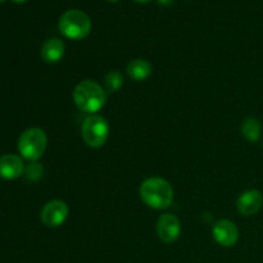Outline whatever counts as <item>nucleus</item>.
I'll use <instances>...</instances> for the list:
<instances>
[{
  "instance_id": "1",
  "label": "nucleus",
  "mask_w": 263,
  "mask_h": 263,
  "mask_svg": "<svg viewBox=\"0 0 263 263\" xmlns=\"http://www.w3.org/2000/svg\"><path fill=\"white\" fill-rule=\"evenodd\" d=\"M140 198L148 207L164 210L174 200V189L167 180L162 177H151L140 185Z\"/></svg>"
},
{
  "instance_id": "2",
  "label": "nucleus",
  "mask_w": 263,
  "mask_h": 263,
  "mask_svg": "<svg viewBox=\"0 0 263 263\" xmlns=\"http://www.w3.org/2000/svg\"><path fill=\"white\" fill-rule=\"evenodd\" d=\"M73 100L82 112L95 113L104 107L107 102V92L98 82L85 80L74 87Z\"/></svg>"
},
{
  "instance_id": "3",
  "label": "nucleus",
  "mask_w": 263,
  "mask_h": 263,
  "mask_svg": "<svg viewBox=\"0 0 263 263\" xmlns=\"http://www.w3.org/2000/svg\"><path fill=\"white\" fill-rule=\"evenodd\" d=\"M59 31L71 40H82L91 31V20L85 12L79 9L67 10L59 18Z\"/></svg>"
},
{
  "instance_id": "4",
  "label": "nucleus",
  "mask_w": 263,
  "mask_h": 263,
  "mask_svg": "<svg viewBox=\"0 0 263 263\" xmlns=\"http://www.w3.org/2000/svg\"><path fill=\"white\" fill-rule=\"evenodd\" d=\"M48 146V136L43 128L31 127L23 131L18 139V151L23 158L36 162L43 157Z\"/></svg>"
},
{
  "instance_id": "5",
  "label": "nucleus",
  "mask_w": 263,
  "mask_h": 263,
  "mask_svg": "<svg viewBox=\"0 0 263 263\" xmlns=\"http://www.w3.org/2000/svg\"><path fill=\"white\" fill-rule=\"evenodd\" d=\"M81 135L86 145L91 148H100L109 138V125L104 117L92 115L82 123Z\"/></svg>"
},
{
  "instance_id": "6",
  "label": "nucleus",
  "mask_w": 263,
  "mask_h": 263,
  "mask_svg": "<svg viewBox=\"0 0 263 263\" xmlns=\"http://www.w3.org/2000/svg\"><path fill=\"white\" fill-rule=\"evenodd\" d=\"M69 208L63 200H51L44 205L41 211V221L46 228H59L66 222L68 217Z\"/></svg>"
},
{
  "instance_id": "7",
  "label": "nucleus",
  "mask_w": 263,
  "mask_h": 263,
  "mask_svg": "<svg viewBox=\"0 0 263 263\" xmlns=\"http://www.w3.org/2000/svg\"><path fill=\"white\" fill-rule=\"evenodd\" d=\"M157 234L163 243H174L181 234V223L174 213H164L157 222Z\"/></svg>"
},
{
  "instance_id": "8",
  "label": "nucleus",
  "mask_w": 263,
  "mask_h": 263,
  "mask_svg": "<svg viewBox=\"0 0 263 263\" xmlns=\"http://www.w3.org/2000/svg\"><path fill=\"white\" fill-rule=\"evenodd\" d=\"M212 234L215 240L220 246L230 248L238 243L239 230L235 223L230 220H220L213 225Z\"/></svg>"
},
{
  "instance_id": "9",
  "label": "nucleus",
  "mask_w": 263,
  "mask_h": 263,
  "mask_svg": "<svg viewBox=\"0 0 263 263\" xmlns=\"http://www.w3.org/2000/svg\"><path fill=\"white\" fill-rule=\"evenodd\" d=\"M263 195L259 190L251 189L244 192L236 200V210L243 216H253L262 208Z\"/></svg>"
},
{
  "instance_id": "10",
  "label": "nucleus",
  "mask_w": 263,
  "mask_h": 263,
  "mask_svg": "<svg viewBox=\"0 0 263 263\" xmlns=\"http://www.w3.org/2000/svg\"><path fill=\"white\" fill-rule=\"evenodd\" d=\"M25 164L21 157L15 154H4L0 157V177L4 180H14L22 176Z\"/></svg>"
},
{
  "instance_id": "11",
  "label": "nucleus",
  "mask_w": 263,
  "mask_h": 263,
  "mask_svg": "<svg viewBox=\"0 0 263 263\" xmlns=\"http://www.w3.org/2000/svg\"><path fill=\"white\" fill-rule=\"evenodd\" d=\"M66 46L61 39H48L41 46V57L46 63H57L64 55Z\"/></svg>"
},
{
  "instance_id": "12",
  "label": "nucleus",
  "mask_w": 263,
  "mask_h": 263,
  "mask_svg": "<svg viewBox=\"0 0 263 263\" xmlns=\"http://www.w3.org/2000/svg\"><path fill=\"white\" fill-rule=\"evenodd\" d=\"M127 74L135 81H144L152 74V66L148 61L141 58L133 59L127 64Z\"/></svg>"
},
{
  "instance_id": "13",
  "label": "nucleus",
  "mask_w": 263,
  "mask_h": 263,
  "mask_svg": "<svg viewBox=\"0 0 263 263\" xmlns=\"http://www.w3.org/2000/svg\"><path fill=\"white\" fill-rule=\"evenodd\" d=\"M241 133H243L244 138L247 140L252 141V143H256L259 140L262 134V125L257 118L254 117H248L243 121L241 123Z\"/></svg>"
},
{
  "instance_id": "14",
  "label": "nucleus",
  "mask_w": 263,
  "mask_h": 263,
  "mask_svg": "<svg viewBox=\"0 0 263 263\" xmlns=\"http://www.w3.org/2000/svg\"><path fill=\"white\" fill-rule=\"evenodd\" d=\"M104 84L108 91L113 92L120 90L123 85V77L122 74H121V72L110 71L109 73H107V76H105V80H104Z\"/></svg>"
},
{
  "instance_id": "15",
  "label": "nucleus",
  "mask_w": 263,
  "mask_h": 263,
  "mask_svg": "<svg viewBox=\"0 0 263 263\" xmlns=\"http://www.w3.org/2000/svg\"><path fill=\"white\" fill-rule=\"evenodd\" d=\"M25 171L26 177H27L28 180L36 181V180L40 179L41 175H43V166H41L40 163H37V162H32V163H30L26 167Z\"/></svg>"
},
{
  "instance_id": "16",
  "label": "nucleus",
  "mask_w": 263,
  "mask_h": 263,
  "mask_svg": "<svg viewBox=\"0 0 263 263\" xmlns=\"http://www.w3.org/2000/svg\"><path fill=\"white\" fill-rule=\"evenodd\" d=\"M161 5H170L172 3V0H157Z\"/></svg>"
},
{
  "instance_id": "17",
  "label": "nucleus",
  "mask_w": 263,
  "mask_h": 263,
  "mask_svg": "<svg viewBox=\"0 0 263 263\" xmlns=\"http://www.w3.org/2000/svg\"><path fill=\"white\" fill-rule=\"evenodd\" d=\"M14 3H18V4H22V3H26L28 2V0H13Z\"/></svg>"
},
{
  "instance_id": "18",
  "label": "nucleus",
  "mask_w": 263,
  "mask_h": 263,
  "mask_svg": "<svg viewBox=\"0 0 263 263\" xmlns=\"http://www.w3.org/2000/svg\"><path fill=\"white\" fill-rule=\"evenodd\" d=\"M135 2H138V3H149V2H152V0H135Z\"/></svg>"
},
{
  "instance_id": "19",
  "label": "nucleus",
  "mask_w": 263,
  "mask_h": 263,
  "mask_svg": "<svg viewBox=\"0 0 263 263\" xmlns=\"http://www.w3.org/2000/svg\"><path fill=\"white\" fill-rule=\"evenodd\" d=\"M107 2H110V3H116V2H118V0H107Z\"/></svg>"
},
{
  "instance_id": "20",
  "label": "nucleus",
  "mask_w": 263,
  "mask_h": 263,
  "mask_svg": "<svg viewBox=\"0 0 263 263\" xmlns=\"http://www.w3.org/2000/svg\"><path fill=\"white\" fill-rule=\"evenodd\" d=\"M5 2V0H0V4H2V3H4Z\"/></svg>"
}]
</instances>
